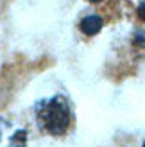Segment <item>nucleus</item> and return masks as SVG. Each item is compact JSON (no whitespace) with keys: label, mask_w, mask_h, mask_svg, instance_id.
<instances>
[{"label":"nucleus","mask_w":145,"mask_h":147,"mask_svg":"<svg viewBox=\"0 0 145 147\" xmlns=\"http://www.w3.org/2000/svg\"><path fill=\"white\" fill-rule=\"evenodd\" d=\"M136 13H138V16L145 22V2H142L140 5H138V9H136Z\"/></svg>","instance_id":"4"},{"label":"nucleus","mask_w":145,"mask_h":147,"mask_svg":"<svg viewBox=\"0 0 145 147\" xmlns=\"http://www.w3.org/2000/svg\"><path fill=\"white\" fill-rule=\"evenodd\" d=\"M88 2H91V4H99V2H102V0H88Z\"/></svg>","instance_id":"5"},{"label":"nucleus","mask_w":145,"mask_h":147,"mask_svg":"<svg viewBox=\"0 0 145 147\" xmlns=\"http://www.w3.org/2000/svg\"><path fill=\"white\" fill-rule=\"evenodd\" d=\"M36 122L41 131L52 136L64 135L72 124V109L68 100L63 95H54L41 100L36 106Z\"/></svg>","instance_id":"1"},{"label":"nucleus","mask_w":145,"mask_h":147,"mask_svg":"<svg viewBox=\"0 0 145 147\" xmlns=\"http://www.w3.org/2000/svg\"><path fill=\"white\" fill-rule=\"evenodd\" d=\"M25 145H27L25 129L14 126L5 119H0V147H25Z\"/></svg>","instance_id":"2"},{"label":"nucleus","mask_w":145,"mask_h":147,"mask_svg":"<svg viewBox=\"0 0 145 147\" xmlns=\"http://www.w3.org/2000/svg\"><path fill=\"white\" fill-rule=\"evenodd\" d=\"M100 29H102V18L95 16V14H90V16L83 18V22H81V31L88 36L97 34Z\"/></svg>","instance_id":"3"}]
</instances>
